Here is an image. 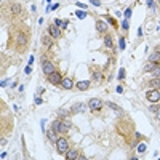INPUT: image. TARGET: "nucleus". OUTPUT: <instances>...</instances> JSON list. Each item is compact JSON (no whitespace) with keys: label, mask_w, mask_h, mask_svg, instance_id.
<instances>
[{"label":"nucleus","mask_w":160,"mask_h":160,"mask_svg":"<svg viewBox=\"0 0 160 160\" xmlns=\"http://www.w3.org/2000/svg\"><path fill=\"white\" fill-rule=\"evenodd\" d=\"M71 110H67V109H58V112L56 115L59 117V119H67V117H71Z\"/></svg>","instance_id":"6ab92c4d"},{"label":"nucleus","mask_w":160,"mask_h":160,"mask_svg":"<svg viewBox=\"0 0 160 160\" xmlns=\"http://www.w3.org/2000/svg\"><path fill=\"white\" fill-rule=\"evenodd\" d=\"M48 32H50V35L54 39V40H58V39H61V29L54 24V23H51L50 26H48Z\"/></svg>","instance_id":"9d476101"},{"label":"nucleus","mask_w":160,"mask_h":160,"mask_svg":"<svg viewBox=\"0 0 160 160\" xmlns=\"http://www.w3.org/2000/svg\"><path fill=\"white\" fill-rule=\"evenodd\" d=\"M106 106H107V107H110V109H112V110H115V112H117V114H120V115L123 114V110H122V109H120L119 106H117V104H114V102H110V101H107V102H106Z\"/></svg>","instance_id":"4be33fe9"},{"label":"nucleus","mask_w":160,"mask_h":160,"mask_svg":"<svg viewBox=\"0 0 160 160\" xmlns=\"http://www.w3.org/2000/svg\"><path fill=\"white\" fill-rule=\"evenodd\" d=\"M83 158H85V155H83V154H79V157H77V160H83Z\"/></svg>","instance_id":"c85d7f7f"},{"label":"nucleus","mask_w":160,"mask_h":160,"mask_svg":"<svg viewBox=\"0 0 160 160\" xmlns=\"http://www.w3.org/2000/svg\"><path fill=\"white\" fill-rule=\"evenodd\" d=\"M104 47H106V48H112L114 47L112 35H110V34H106V35H104Z\"/></svg>","instance_id":"412c9836"},{"label":"nucleus","mask_w":160,"mask_h":160,"mask_svg":"<svg viewBox=\"0 0 160 160\" xmlns=\"http://www.w3.org/2000/svg\"><path fill=\"white\" fill-rule=\"evenodd\" d=\"M104 104H106V102H102L99 98H91V99L88 101V107H90L91 112H99Z\"/></svg>","instance_id":"423d86ee"},{"label":"nucleus","mask_w":160,"mask_h":160,"mask_svg":"<svg viewBox=\"0 0 160 160\" xmlns=\"http://www.w3.org/2000/svg\"><path fill=\"white\" fill-rule=\"evenodd\" d=\"M72 128V123H71V120H62V131L61 133H67L69 130Z\"/></svg>","instance_id":"b1692460"},{"label":"nucleus","mask_w":160,"mask_h":160,"mask_svg":"<svg viewBox=\"0 0 160 160\" xmlns=\"http://www.w3.org/2000/svg\"><path fill=\"white\" fill-rule=\"evenodd\" d=\"M2 13H3V18H6L11 23H21L26 18V10L23 3L19 2H10L6 6L2 8Z\"/></svg>","instance_id":"f03ea898"},{"label":"nucleus","mask_w":160,"mask_h":160,"mask_svg":"<svg viewBox=\"0 0 160 160\" xmlns=\"http://www.w3.org/2000/svg\"><path fill=\"white\" fill-rule=\"evenodd\" d=\"M147 59H149L151 62H160V53H158V51H154V53H151Z\"/></svg>","instance_id":"5701e85b"},{"label":"nucleus","mask_w":160,"mask_h":160,"mask_svg":"<svg viewBox=\"0 0 160 160\" xmlns=\"http://www.w3.org/2000/svg\"><path fill=\"white\" fill-rule=\"evenodd\" d=\"M117 91H119V93H123V87H122V85H120V87H119V88H117Z\"/></svg>","instance_id":"c756f323"},{"label":"nucleus","mask_w":160,"mask_h":160,"mask_svg":"<svg viewBox=\"0 0 160 160\" xmlns=\"http://www.w3.org/2000/svg\"><path fill=\"white\" fill-rule=\"evenodd\" d=\"M158 64H160V62H151V61H149L147 64H146V66L143 67V71H144V72H152V71H154V69H155Z\"/></svg>","instance_id":"aec40b11"},{"label":"nucleus","mask_w":160,"mask_h":160,"mask_svg":"<svg viewBox=\"0 0 160 160\" xmlns=\"http://www.w3.org/2000/svg\"><path fill=\"white\" fill-rule=\"evenodd\" d=\"M146 99L149 102H158L160 101V88H152L146 91Z\"/></svg>","instance_id":"39448f33"},{"label":"nucleus","mask_w":160,"mask_h":160,"mask_svg":"<svg viewBox=\"0 0 160 160\" xmlns=\"http://www.w3.org/2000/svg\"><path fill=\"white\" fill-rule=\"evenodd\" d=\"M45 135H47V138H48V141H50L51 144H56L58 143V133L54 130H51V128H48L47 131H45Z\"/></svg>","instance_id":"f8f14e48"},{"label":"nucleus","mask_w":160,"mask_h":160,"mask_svg":"<svg viewBox=\"0 0 160 160\" xmlns=\"http://www.w3.org/2000/svg\"><path fill=\"white\" fill-rule=\"evenodd\" d=\"M151 74H152V77H157V79H160V64H158V66L154 69V71L151 72Z\"/></svg>","instance_id":"393cba45"},{"label":"nucleus","mask_w":160,"mask_h":160,"mask_svg":"<svg viewBox=\"0 0 160 160\" xmlns=\"http://www.w3.org/2000/svg\"><path fill=\"white\" fill-rule=\"evenodd\" d=\"M91 77L95 83H101L102 82V72L101 71H91Z\"/></svg>","instance_id":"f3484780"},{"label":"nucleus","mask_w":160,"mask_h":160,"mask_svg":"<svg viewBox=\"0 0 160 160\" xmlns=\"http://www.w3.org/2000/svg\"><path fill=\"white\" fill-rule=\"evenodd\" d=\"M125 79V69H120L119 71V80H123Z\"/></svg>","instance_id":"bb28decb"},{"label":"nucleus","mask_w":160,"mask_h":160,"mask_svg":"<svg viewBox=\"0 0 160 160\" xmlns=\"http://www.w3.org/2000/svg\"><path fill=\"white\" fill-rule=\"evenodd\" d=\"M87 104L85 102H79V104H75V106H72L71 107V112L72 114H79V112H85V110H87Z\"/></svg>","instance_id":"ddd939ff"},{"label":"nucleus","mask_w":160,"mask_h":160,"mask_svg":"<svg viewBox=\"0 0 160 160\" xmlns=\"http://www.w3.org/2000/svg\"><path fill=\"white\" fill-rule=\"evenodd\" d=\"M54 71H56V64L51 59H42V72L45 75H50Z\"/></svg>","instance_id":"20e7f679"},{"label":"nucleus","mask_w":160,"mask_h":160,"mask_svg":"<svg viewBox=\"0 0 160 160\" xmlns=\"http://www.w3.org/2000/svg\"><path fill=\"white\" fill-rule=\"evenodd\" d=\"M96 32H98V34H101V35H106V34H107V31H109V26L106 24V23H104V21L102 19H98V21H96Z\"/></svg>","instance_id":"1a4fd4ad"},{"label":"nucleus","mask_w":160,"mask_h":160,"mask_svg":"<svg viewBox=\"0 0 160 160\" xmlns=\"http://www.w3.org/2000/svg\"><path fill=\"white\" fill-rule=\"evenodd\" d=\"M29 39H31V29L24 23H13L10 27V40H8V48H13L18 53H23L29 47Z\"/></svg>","instance_id":"f257e3e1"},{"label":"nucleus","mask_w":160,"mask_h":160,"mask_svg":"<svg viewBox=\"0 0 160 160\" xmlns=\"http://www.w3.org/2000/svg\"><path fill=\"white\" fill-rule=\"evenodd\" d=\"M154 51H158V53H160V43H158L155 48H154Z\"/></svg>","instance_id":"7c9ffc66"},{"label":"nucleus","mask_w":160,"mask_h":160,"mask_svg":"<svg viewBox=\"0 0 160 160\" xmlns=\"http://www.w3.org/2000/svg\"><path fill=\"white\" fill-rule=\"evenodd\" d=\"M53 40H54V39L50 35V32H43V34H42V45H43L45 50H51Z\"/></svg>","instance_id":"6e6552de"},{"label":"nucleus","mask_w":160,"mask_h":160,"mask_svg":"<svg viewBox=\"0 0 160 160\" xmlns=\"http://www.w3.org/2000/svg\"><path fill=\"white\" fill-rule=\"evenodd\" d=\"M106 18H107V21H109V23H110V24H112V26L115 27V29H117V27H119V26H117V21H115L114 18H110V16H106Z\"/></svg>","instance_id":"a878e982"},{"label":"nucleus","mask_w":160,"mask_h":160,"mask_svg":"<svg viewBox=\"0 0 160 160\" xmlns=\"http://www.w3.org/2000/svg\"><path fill=\"white\" fill-rule=\"evenodd\" d=\"M75 88H77V90H80V91H87V90L90 88V82H88V80L77 82V83H75Z\"/></svg>","instance_id":"2eb2a0df"},{"label":"nucleus","mask_w":160,"mask_h":160,"mask_svg":"<svg viewBox=\"0 0 160 160\" xmlns=\"http://www.w3.org/2000/svg\"><path fill=\"white\" fill-rule=\"evenodd\" d=\"M146 87H149V88H160V79H157V77L151 79L147 83H146Z\"/></svg>","instance_id":"a211bd4d"},{"label":"nucleus","mask_w":160,"mask_h":160,"mask_svg":"<svg viewBox=\"0 0 160 160\" xmlns=\"http://www.w3.org/2000/svg\"><path fill=\"white\" fill-rule=\"evenodd\" d=\"M79 154H80V151H77V149H69L67 152H66V158H69V160H77V157H79Z\"/></svg>","instance_id":"dca6fc26"},{"label":"nucleus","mask_w":160,"mask_h":160,"mask_svg":"<svg viewBox=\"0 0 160 160\" xmlns=\"http://www.w3.org/2000/svg\"><path fill=\"white\" fill-rule=\"evenodd\" d=\"M54 146H56L58 154H66V152L69 151V140L66 136H61V138H58V143Z\"/></svg>","instance_id":"7ed1b4c3"},{"label":"nucleus","mask_w":160,"mask_h":160,"mask_svg":"<svg viewBox=\"0 0 160 160\" xmlns=\"http://www.w3.org/2000/svg\"><path fill=\"white\" fill-rule=\"evenodd\" d=\"M0 144H2V146L6 144V140H5V136H3V135H2V140H0Z\"/></svg>","instance_id":"cd10ccee"},{"label":"nucleus","mask_w":160,"mask_h":160,"mask_svg":"<svg viewBox=\"0 0 160 160\" xmlns=\"http://www.w3.org/2000/svg\"><path fill=\"white\" fill-rule=\"evenodd\" d=\"M47 79H48V82H50L51 85L58 87V85H61V82H62V79H64V77H62V74L59 71H54L50 75H47Z\"/></svg>","instance_id":"0eeeda50"},{"label":"nucleus","mask_w":160,"mask_h":160,"mask_svg":"<svg viewBox=\"0 0 160 160\" xmlns=\"http://www.w3.org/2000/svg\"><path fill=\"white\" fill-rule=\"evenodd\" d=\"M61 87L64 90H72L74 88V77L72 75H66V77L62 79V82H61Z\"/></svg>","instance_id":"9b49d317"},{"label":"nucleus","mask_w":160,"mask_h":160,"mask_svg":"<svg viewBox=\"0 0 160 160\" xmlns=\"http://www.w3.org/2000/svg\"><path fill=\"white\" fill-rule=\"evenodd\" d=\"M51 130H54L56 133H61L62 131V120L61 119H56V120H53L51 122V127H50Z\"/></svg>","instance_id":"4468645a"}]
</instances>
